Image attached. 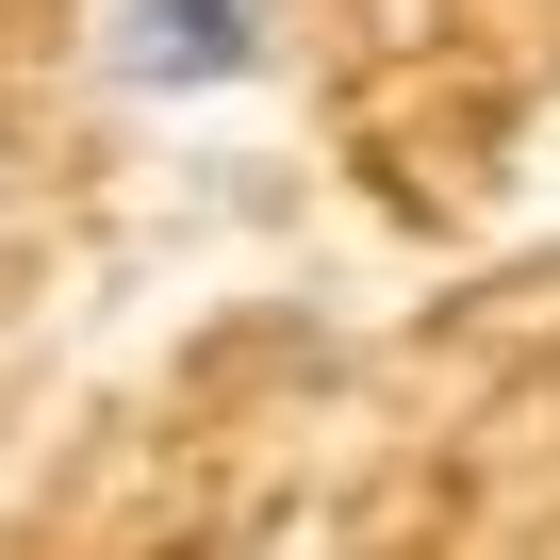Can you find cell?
I'll use <instances>...</instances> for the list:
<instances>
[{
    "mask_svg": "<svg viewBox=\"0 0 560 560\" xmlns=\"http://www.w3.org/2000/svg\"><path fill=\"white\" fill-rule=\"evenodd\" d=\"M100 67H116V100H231L264 67V0H116Z\"/></svg>",
    "mask_w": 560,
    "mask_h": 560,
    "instance_id": "obj_1",
    "label": "cell"
}]
</instances>
